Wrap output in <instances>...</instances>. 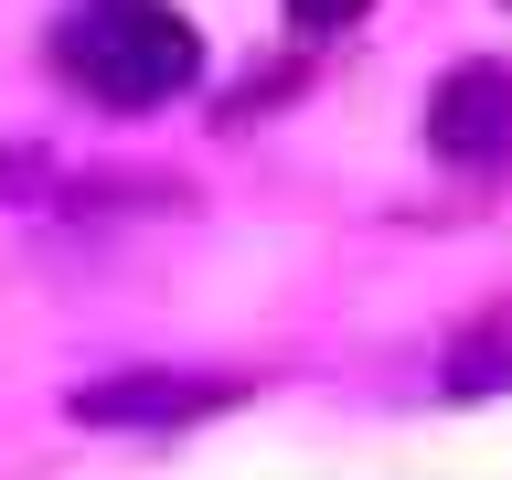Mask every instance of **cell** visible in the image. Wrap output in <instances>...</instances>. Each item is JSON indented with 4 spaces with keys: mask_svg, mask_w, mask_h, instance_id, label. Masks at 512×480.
I'll return each mask as SVG.
<instances>
[{
    "mask_svg": "<svg viewBox=\"0 0 512 480\" xmlns=\"http://www.w3.org/2000/svg\"><path fill=\"white\" fill-rule=\"evenodd\" d=\"M64 64H75L107 107H160V96H182L192 75H203V43H192V22L171 0H107V11L75 22Z\"/></svg>",
    "mask_w": 512,
    "mask_h": 480,
    "instance_id": "cell-1",
    "label": "cell"
},
{
    "mask_svg": "<svg viewBox=\"0 0 512 480\" xmlns=\"http://www.w3.org/2000/svg\"><path fill=\"white\" fill-rule=\"evenodd\" d=\"M427 150L459 160V171L512 160V64H448L438 96H427Z\"/></svg>",
    "mask_w": 512,
    "mask_h": 480,
    "instance_id": "cell-2",
    "label": "cell"
},
{
    "mask_svg": "<svg viewBox=\"0 0 512 480\" xmlns=\"http://www.w3.org/2000/svg\"><path fill=\"white\" fill-rule=\"evenodd\" d=\"M246 395V374H118V384H75L64 416L75 427H192V416H224Z\"/></svg>",
    "mask_w": 512,
    "mask_h": 480,
    "instance_id": "cell-3",
    "label": "cell"
},
{
    "mask_svg": "<svg viewBox=\"0 0 512 480\" xmlns=\"http://www.w3.org/2000/svg\"><path fill=\"white\" fill-rule=\"evenodd\" d=\"M491 384H512V310L480 320L470 342L448 352V395H491Z\"/></svg>",
    "mask_w": 512,
    "mask_h": 480,
    "instance_id": "cell-4",
    "label": "cell"
},
{
    "mask_svg": "<svg viewBox=\"0 0 512 480\" xmlns=\"http://www.w3.org/2000/svg\"><path fill=\"white\" fill-rule=\"evenodd\" d=\"M363 11H374V0H288V22H299V32H352Z\"/></svg>",
    "mask_w": 512,
    "mask_h": 480,
    "instance_id": "cell-5",
    "label": "cell"
}]
</instances>
